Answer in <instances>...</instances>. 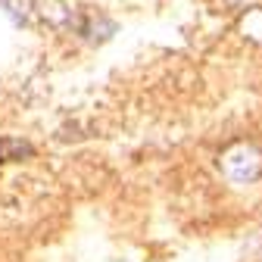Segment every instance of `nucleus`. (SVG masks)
Returning <instances> with one entry per match:
<instances>
[{"label": "nucleus", "mask_w": 262, "mask_h": 262, "mask_svg": "<svg viewBox=\"0 0 262 262\" xmlns=\"http://www.w3.org/2000/svg\"><path fill=\"white\" fill-rule=\"evenodd\" d=\"M219 169L231 184H250L262 175V150L256 144H231L219 156Z\"/></svg>", "instance_id": "nucleus-1"}, {"label": "nucleus", "mask_w": 262, "mask_h": 262, "mask_svg": "<svg viewBox=\"0 0 262 262\" xmlns=\"http://www.w3.org/2000/svg\"><path fill=\"white\" fill-rule=\"evenodd\" d=\"M0 7H4V13L13 16L16 22H22L28 16V0H0Z\"/></svg>", "instance_id": "nucleus-2"}]
</instances>
